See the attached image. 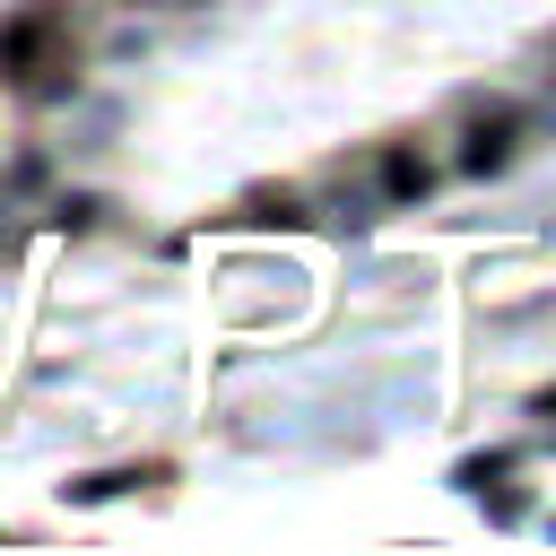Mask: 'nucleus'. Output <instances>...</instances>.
Instances as JSON below:
<instances>
[{
	"label": "nucleus",
	"instance_id": "7ed1b4c3",
	"mask_svg": "<svg viewBox=\"0 0 556 556\" xmlns=\"http://www.w3.org/2000/svg\"><path fill=\"white\" fill-rule=\"evenodd\" d=\"M426 182H434V165L417 148H382V191L391 200H426Z\"/></svg>",
	"mask_w": 556,
	"mask_h": 556
},
{
	"label": "nucleus",
	"instance_id": "f03ea898",
	"mask_svg": "<svg viewBox=\"0 0 556 556\" xmlns=\"http://www.w3.org/2000/svg\"><path fill=\"white\" fill-rule=\"evenodd\" d=\"M513 139H521V122H513V113H486V122L469 130V148H460V165H469V174H495V165L513 156Z\"/></svg>",
	"mask_w": 556,
	"mask_h": 556
},
{
	"label": "nucleus",
	"instance_id": "f257e3e1",
	"mask_svg": "<svg viewBox=\"0 0 556 556\" xmlns=\"http://www.w3.org/2000/svg\"><path fill=\"white\" fill-rule=\"evenodd\" d=\"M0 78L26 87V96H70L78 78V43H70V17L52 0H26L0 17Z\"/></svg>",
	"mask_w": 556,
	"mask_h": 556
}]
</instances>
